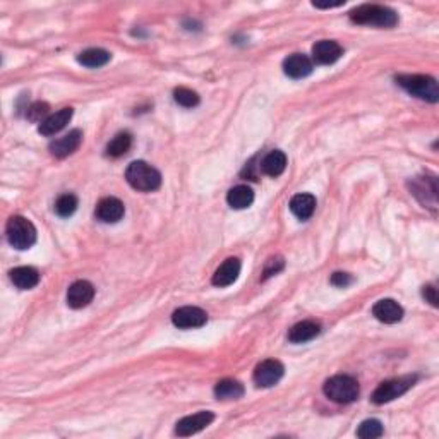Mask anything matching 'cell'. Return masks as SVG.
I'll return each instance as SVG.
<instances>
[{
  "mask_svg": "<svg viewBox=\"0 0 439 439\" xmlns=\"http://www.w3.org/2000/svg\"><path fill=\"white\" fill-rule=\"evenodd\" d=\"M373 314L377 321L386 324H395L402 321L403 309L398 302L393 299H383V301L376 302L373 308Z\"/></svg>",
  "mask_w": 439,
  "mask_h": 439,
  "instance_id": "16",
  "label": "cell"
},
{
  "mask_svg": "<svg viewBox=\"0 0 439 439\" xmlns=\"http://www.w3.org/2000/svg\"><path fill=\"white\" fill-rule=\"evenodd\" d=\"M283 266H285V263L281 258L270 259V261H268V264H266V268H264V278H270V277H273V274L280 273V271L283 270Z\"/></svg>",
  "mask_w": 439,
  "mask_h": 439,
  "instance_id": "30",
  "label": "cell"
},
{
  "mask_svg": "<svg viewBox=\"0 0 439 439\" xmlns=\"http://www.w3.org/2000/svg\"><path fill=\"white\" fill-rule=\"evenodd\" d=\"M110 59H112V55L103 48H88L77 55V62L83 64L84 67H89V69H98V67L106 66Z\"/></svg>",
  "mask_w": 439,
  "mask_h": 439,
  "instance_id": "23",
  "label": "cell"
},
{
  "mask_svg": "<svg viewBox=\"0 0 439 439\" xmlns=\"http://www.w3.org/2000/svg\"><path fill=\"white\" fill-rule=\"evenodd\" d=\"M213 420H215V413L208 412V410H203V412L194 413V415H187L177 422L176 434L182 438L192 436V434H198L199 431L206 429Z\"/></svg>",
  "mask_w": 439,
  "mask_h": 439,
  "instance_id": "8",
  "label": "cell"
},
{
  "mask_svg": "<svg viewBox=\"0 0 439 439\" xmlns=\"http://www.w3.org/2000/svg\"><path fill=\"white\" fill-rule=\"evenodd\" d=\"M316 209V198L308 192H302L292 198L290 212L297 216L299 220H309Z\"/></svg>",
  "mask_w": 439,
  "mask_h": 439,
  "instance_id": "21",
  "label": "cell"
},
{
  "mask_svg": "<svg viewBox=\"0 0 439 439\" xmlns=\"http://www.w3.org/2000/svg\"><path fill=\"white\" fill-rule=\"evenodd\" d=\"M330 281H331V285H335V287L345 288V287H348V285H352L353 278L348 273H340V271H338V273L331 274Z\"/></svg>",
  "mask_w": 439,
  "mask_h": 439,
  "instance_id": "31",
  "label": "cell"
},
{
  "mask_svg": "<svg viewBox=\"0 0 439 439\" xmlns=\"http://www.w3.org/2000/svg\"><path fill=\"white\" fill-rule=\"evenodd\" d=\"M126 180L136 191L153 192L162 185V174L146 162H132L126 170Z\"/></svg>",
  "mask_w": 439,
  "mask_h": 439,
  "instance_id": "3",
  "label": "cell"
},
{
  "mask_svg": "<svg viewBox=\"0 0 439 439\" xmlns=\"http://www.w3.org/2000/svg\"><path fill=\"white\" fill-rule=\"evenodd\" d=\"M344 55V48L333 40H321L312 46V62L317 66H330Z\"/></svg>",
  "mask_w": 439,
  "mask_h": 439,
  "instance_id": "10",
  "label": "cell"
},
{
  "mask_svg": "<svg viewBox=\"0 0 439 439\" xmlns=\"http://www.w3.org/2000/svg\"><path fill=\"white\" fill-rule=\"evenodd\" d=\"M287 169V155L280 149H273V151L268 153L266 156L261 160V165H259V170L268 177H280L281 174Z\"/></svg>",
  "mask_w": 439,
  "mask_h": 439,
  "instance_id": "17",
  "label": "cell"
},
{
  "mask_svg": "<svg viewBox=\"0 0 439 439\" xmlns=\"http://www.w3.org/2000/svg\"><path fill=\"white\" fill-rule=\"evenodd\" d=\"M6 235L9 244L19 251L30 249L37 242V228L24 216H12L7 221Z\"/></svg>",
  "mask_w": 439,
  "mask_h": 439,
  "instance_id": "5",
  "label": "cell"
},
{
  "mask_svg": "<svg viewBox=\"0 0 439 439\" xmlns=\"http://www.w3.org/2000/svg\"><path fill=\"white\" fill-rule=\"evenodd\" d=\"M174 100H176L178 105L184 106V109H192V106L199 105L198 93L184 86L176 88V91H174Z\"/></svg>",
  "mask_w": 439,
  "mask_h": 439,
  "instance_id": "28",
  "label": "cell"
},
{
  "mask_svg": "<svg viewBox=\"0 0 439 439\" xmlns=\"http://www.w3.org/2000/svg\"><path fill=\"white\" fill-rule=\"evenodd\" d=\"M396 83H398V86L405 89L409 95L424 100V102L436 103L439 100L438 81L431 76H424V74H402V76H396Z\"/></svg>",
  "mask_w": 439,
  "mask_h": 439,
  "instance_id": "2",
  "label": "cell"
},
{
  "mask_svg": "<svg viewBox=\"0 0 439 439\" xmlns=\"http://www.w3.org/2000/svg\"><path fill=\"white\" fill-rule=\"evenodd\" d=\"M283 73L292 80H302L312 73V60L304 53H294L283 62Z\"/></svg>",
  "mask_w": 439,
  "mask_h": 439,
  "instance_id": "14",
  "label": "cell"
},
{
  "mask_svg": "<svg viewBox=\"0 0 439 439\" xmlns=\"http://www.w3.org/2000/svg\"><path fill=\"white\" fill-rule=\"evenodd\" d=\"M323 391L326 398H330L331 402L347 405V403L355 402L359 398L360 388L355 377L347 376V374H338V376L330 377L324 383Z\"/></svg>",
  "mask_w": 439,
  "mask_h": 439,
  "instance_id": "4",
  "label": "cell"
},
{
  "mask_svg": "<svg viewBox=\"0 0 439 439\" xmlns=\"http://www.w3.org/2000/svg\"><path fill=\"white\" fill-rule=\"evenodd\" d=\"M285 367L280 360L268 359L258 364L254 369V383L259 388H271L283 377Z\"/></svg>",
  "mask_w": 439,
  "mask_h": 439,
  "instance_id": "7",
  "label": "cell"
},
{
  "mask_svg": "<svg viewBox=\"0 0 439 439\" xmlns=\"http://www.w3.org/2000/svg\"><path fill=\"white\" fill-rule=\"evenodd\" d=\"M422 295L433 308H438V290L434 285H426V287L422 288Z\"/></svg>",
  "mask_w": 439,
  "mask_h": 439,
  "instance_id": "32",
  "label": "cell"
},
{
  "mask_svg": "<svg viewBox=\"0 0 439 439\" xmlns=\"http://www.w3.org/2000/svg\"><path fill=\"white\" fill-rule=\"evenodd\" d=\"M254 201V192L249 185H237V187L230 189L227 194V203L230 208L234 209H245L252 205Z\"/></svg>",
  "mask_w": 439,
  "mask_h": 439,
  "instance_id": "22",
  "label": "cell"
},
{
  "mask_svg": "<svg viewBox=\"0 0 439 439\" xmlns=\"http://www.w3.org/2000/svg\"><path fill=\"white\" fill-rule=\"evenodd\" d=\"M95 297V287L86 280H77L67 290V304L73 309H83Z\"/></svg>",
  "mask_w": 439,
  "mask_h": 439,
  "instance_id": "11",
  "label": "cell"
},
{
  "mask_svg": "<svg viewBox=\"0 0 439 439\" xmlns=\"http://www.w3.org/2000/svg\"><path fill=\"white\" fill-rule=\"evenodd\" d=\"M239 274H241V261H239L237 258H228L225 259V261L220 264L218 270L215 271L212 283L220 288L228 287V285H232L237 280Z\"/></svg>",
  "mask_w": 439,
  "mask_h": 439,
  "instance_id": "15",
  "label": "cell"
},
{
  "mask_svg": "<svg viewBox=\"0 0 439 439\" xmlns=\"http://www.w3.org/2000/svg\"><path fill=\"white\" fill-rule=\"evenodd\" d=\"M71 119H73V109H62L46 117L44 122L40 124L38 131L44 136H55L57 132L62 131L71 122Z\"/></svg>",
  "mask_w": 439,
  "mask_h": 439,
  "instance_id": "18",
  "label": "cell"
},
{
  "mask_svg": "<svg viewBox=\"0 0 439 439\" xmlns=\"http://www.w3.org/2000/svg\"><path fill=\"white\" fill-rule=\"evenodd\" d=\"M415 380H417L415 376H403V377H395V380H390V381H384V383H381L380 386L376 388V391L373 393V402L376 403V405H384V403L405 395L407 391L413 386Z\"/></svg>",
  "mask_w": 439,
  "mask_h": 439,
  "instance_id": "6",
  "label": "cell"
},
{
  "mask_svg": "<svg viewBox=\"0 0 439 439\" xmlns=\"http://www.w3.org/2000/svg\"><path fill=\"white\" fill-rule=\"evenodd\" d=\"M245 393L242 383L235 380H221L215 386V396L218 400H239Z\"/></svg>",
  "mask_w": 439,
  "mask_h": 439,
  "instance_id": "24",
  "label": "cell"
},
{
  "mask_svg": "<svg viewBox=\"0 0 439 439\" xmlns=\"http://www.w3.org/2000/svg\"><path fill=\"white\" fill-rule=\"evenodd\" d=\"M132 146V136L129 132H119L115 134V138L106 144V155L112 156V158H120V156L126 155Z\"/></svg>",
  "mask_w": 439,
  "mask_h": 439,
  "instance_id": "25",
  "label": "cell"
},
{
  "mask_svg": "<svg viewBox=\"0 0 439 439\" xmlns=\"http://www.w3.org/2000/svg\"><path fill=\"white\" fill-rule=\"evenodd\" d=\"M321 333V326L316 321H301L294 324L288 331V340L292 344H306V342L314 340Z\"/></svg>",
  "mask_w": 439,
  "mask_h": 439,
  "instance_id": "20",
  "label": "cell"
},
{
  "mask_svg": "<svg viewBox=\"0 0 439 439\" xmlns=\"http://www.w3.org/2000/svg\"><path fill=\"white\" fill-rule=\"evenodd\" d=\"M10 281L21 290H31L40 283V273L31 266H19L14 268L9 273Z\"/></svg>",
  "mask_w": 439,
  "mask_h": 439,
  "instance_id": "19",
  "label": "cell"
},
{
  "mask_svg": "<svg viewBox=\"0 0 439 439\" xmlns=\"http://www.w3.org/2000/svg\"><path fill=\"white\" fill-rule=\"evenodd\" d=\"M77 209V198L74 194H62L55 201V213L62 218H69L76 213Z\"/></svg>",
  "mask_w": 439,
  "mask_h": 439,
  "instance_id": "26",
  "label": "cell"
},
{
  "mask_svg": "<svg viewBox=\"0 0 439 439\" xmlns=\"http://www.w3.org/2000/svg\"><path fill=\"white\" fill-rule=\"evenodd\" d=\"M48 110L50 106L44 102L33 103V105L26 109V119L31 120V122H44L48 117Z\"/></svg>",
  "mask_w": 439,
  "mask_h": 439,
  "instance_id": "29",
  "label": "cell"
},
{
  "mask_svg": "<svg viewBox=\"0 0 439 439\" xmlns=\"http://www.w3.org/2000/svg\"><path fill=\"white\" fill-rule=\"evenodd\" d=\"M83 142V132L80 129L71 131L69 134H66L64 138L55 139V141L50 142L48 149L55 158H66V156L73 155L74 151H77V148Z\"/></svg>",
  "mask_w": 439,
  "mask_h": 439,
  "instance_id": "12",
  "label": "cell"
},
{
  "mask_svg": "<svg viewBox=\"0 0 439 439\" xmlns=\"http://www.w3.org/2000/svg\"><path fill=\"white\" fill-rule=\"evenodd\" d=\"M383 434H384L383 424L376 419L364 420V422L359 426V429H357V436L362 439H376L383 436Z\"/></svg>",
  "mask_w": 439,
  "mask_h": 439,
  "instance_id": "27",
  "label": "cell"
},
{
  "mask_svg": "<svg viewBox=\"0 0 439 439\" xmlns=\"http://www.w3.org/2000/svg\"><path fill=\"white\" fill-rule=\"evenodd\" d=\"M124 213H126V206L117 198H103L95 209L96 218L103 223H117L122 220Z\"/></svg>",
  "mask_w": 439,
  "mask_h": 439,
  "instance_id": "13",
  "label": "cell"
},
{
  "mask_svg": "<svg viewBox=\"0 0 439 439\" xmlns=\"http://www.w3.org/2000/svg\"><path fill=\"white\" fill-rule=\"evenodd\" d=\"M351 21L355 24H366V26L377 28H393L398 23V14L386 6L377 3H364L351 10Z\"/></svg>",
  "mask_w": 439,
  "mask_h": 439,
  "instance_id": "1",
  "label": "cell"
},
{
  "mask_svg": "<svg viewBox=\"0 0 439 439\" xmlns=\"http://www.w3.org/2000/svg\"><path fill=\"white\" fill-rule=\"evenodd\" d=\"M208 321V314L201 308L194 306H185V308L177 309L172 314V323L180 330H194V328L205 326Z\"/></svg>",
  "mask_w": 439,
  "mask_h": 439,
  "instance_id": "9",
  "label": "cell"
}]
</instances>
